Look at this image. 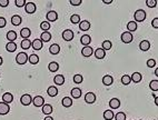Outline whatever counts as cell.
<instances>
[{
  "mask_svg": "<svg viewBox=\"0 0 158 120\" xmlns=\"http://www.w3.org/2000/svg\"><path fill=\"white\" fill-rule=\"evenodd\" d=\"M134 19L136 22H143L146 19V12L143 9H138L135 11V14H134Z\"/></svg>",
  "mask_w": 158,
  "mask_h": 120,
  "instance_id": "1",
  "label": "cell"
},
{
  "mask_svg": "<svg viewBox=\"0 0 158 120\" xmlns=\"http://www.w3.org/2000/svg\"><path fill=\"white\" fill-rule=\"evenodd\" d=\"M28 58L29 57L27 56V53L25 52H19L17 57H16V61L18 64H25L27 61H28Z\"/></svg>",
  "mask_w": 158,
  "mask_h": 120,
  "instance_id": "2",
  "label": "cell"
},
{
  "mask_svg": "<svg viewBox=\"0 0 158 120\" xmlns=\"http://www.w3.org/2000/svg\"><path fill=\"white\" fill-rule=\"evenodd\" d=\"M46 19L48 20V22H54L58 19V14L55 10H49L47 14H46Z\"/></svg>",
  "mask_w": 158,
  "mask_h": 120,
  "instance_id": "3",
  "label": "cell"
},
{
  "mask_svg": "<svg viewBox=\"0 0 158 120\" xmlns=\"http://www.w3.org/2000/svg\"><path fill=\"white\" fill-rule=\"evenodd\" d=\"M134 37L131 35V32L129 31H126V32H122V41L124 43H130L133 41Z\"/></svg>",
  "mask_w": 158,
  "mask_h": 120,
  "instance_id": "4",
  "label": "cell"
},
{
  "mask_svg": "<svg viewBox=\"0 0 158 120\" xmlns=\"http://www.w3.org/2000/svg\"><path fill=\"white\" fill-rule=\"evenodd\" d=\"M25 9H26V12L27 14H35L36 12V5H35V2H31V1H29L26 3V6H25Z\"/></svg>",
  "mask_w": 158,
  "mask_h": 120,
  "instance_id": "5",
  "label": "cell"
},
{
  "mask_svg": "<svg viewBox=\"0 0 158 120\" xmlns=\"http://www.w3.org/2000/svg\"><path fill=\"white\" fill-rule=\"evenodd\" d=\"M63 38H64V40L66 41H71L72 39H74V32H72V30L70 29H66L63 31Z\"/></svg>",
  "mask_w": 158,
  "mask_h": 120,
  "instance_id": "6",
  "label": "cell"
},
{
  "mask_svg": "<svg viewBox=\"0 0 158 120\" xmlns=\"http://www.w3.org/2000/svg\"><path fill=\"white\" fill-rule=\"evenodd\" d=\"M20 101H21V104L23 105V106H29L30 104H32V98H31L30 95L26 93V95H22L21 96Z\"/></svg>",
  "mask_w": 158,
  "mask_h": 120,
  "instance_id": "7",
  "label": "cell"
},
{
  "mask_svg": "<svg viewBox=\"0 0 158 120\" xmlns=\"http://www.w3.org/2000/svg\"><path fill=\"white\" fill-rule=\"evenodd\" d=\"M32 104L35 107H43L45 105V98L41 96H36L32 99Z\"/></svg>",
  "mask_w": 158,
  "mask_h": 120,
  "instance_id": "8",
  "label": "cell"
},
{
  "mask_svg": "<svg viewBox=\"0 0 158 120\" xmlns=\"http://www.w3.org/2000/svg\"><path fill=\"white\" fill-rule=\"evenodd\" d=\"M9 111H10L9 105H8V104H5V102H0V115H1V116H5V115H7Z\"/></svg>",
  "mask_w": 158,
  "mask_h": 120,
  "instance_id": "9",
  "label": "cell"
},
{
  "mask_svg": "<svg viewBox=\"0 0 158 120\" xmlns=\"http://www.w3.org/2000/svg\"><path fill=\"white\" fill-rule=\"evenodd\" d=\"M109 107L111 109H118L120 107V100L117 98H113L109 100Z\"/></svg>",
  "mask_w": 158,
  "mask_h": 120,
  "instance_id": "10",
  "label": "cell"
},
{
  "mask_svg": "<svg viewBox=\"0 0 158 120\" xmlns=\"http://www.w3.org/2000/svg\"><path fill=\"white\" fill-rule=\"evenodd\" d=\"M12 101H14V96H12L10 92H6V93L2 95V102L9 105V104L12 102Z\"/></svg>",
  "mask_w": 158,
  "mask_h": 120,
  "instance_id": "11",
  "label": "cell"
},
{
  "mask_svg": "<svg viewBox=\"0 0 158 120\" xmlns=\"http://www.w3.org/2000/svg\"><path fill=\"white\" fill-rule=\"evenodd\" d=\"M52 111H54V108H52V106L49 105V104H45V105L43 106V115H46V116H50L51 113H52Z\"/></svg>",
  "mask_w": 158,
  "mask_h": 120,
  "instance_id": "12",
  "label": "cell"
},
{
  "mask_svg": "<svg viewBox=\"0 0 158 120\" xmlns=\"http://www.w3.org/2000/svg\"><path fill=\"white\" fill-rule=\"evenodd\" d=\"M80 43H81V45H84L85 47L89 46L90 43H91V37H90L89 35L81 36V38H80Z\"/></svg>",
  "mask_w": 158,
  "mask_h": 120,
  "instance_id": "13",
  "label": "cell"
},
{
  "mask_svg": "<svg viewBox=\"0 0 158 120\" xmlns=\"http://www.w3.org/2000/svg\"><path fill=\"white\" fill-rule=\"evenodd\" d=\"M85 101L87 104H93L96 101V95L93 92H88L85 96Z\"/></svg>",
  "mask_w": 158,
  "mask_h": 120,
  "instance_id": "14",
  "label": "cell"
},
{
  "mask_svg": "<svg viewBox=\"0 0 158 120\" xmlns=\"http://www.w3.org/2000/svg\"><path fill=\"white\" fill-rule=\"evenodd\" d=\"M139 49L142 51H148L150 49V43L148 40H143L142 43H139Z\"/></svg>",
  "mask_w": 158,
  "mask_h": 120,
  "instance_id": "15",
  "label": "cell"
},
{
  "mask_svg": "<svg viewBox=\"0 0 158 120\" xmlns=\"http://www.w3.org/2000/svg\"><path fill=\"white\" fill-rule=\"evenodd\" d=\"M93 50L90 46H87V47H84L82 50H81V55L84 57H90L93 55Z\"/></svg>",
  "mask_w": 158,
  "mask_h": 120,
  "instance_id": "16",
  "label": "cell"
},
{
  "mask_svg": "<svg viewBox=\"0 0 158 120\" xmlns=\"http://www.w3.org/2000/svg\"><path fill=\"white\" fill-rule=\"evenodd\" d=\"M7 39L9 43H14V40L17 39V32L14 30H10L7 32Z\"/></svg>",
  "mask_w": 158,
  "mask_h": 120,
  "instance_id": "17",
  "label": "cell"
},
{
  "mask_svg": "<svg viewBox=\"0 0 158 120\" xmlns=\"http://www.w3.org/2000/svg\"><path fill=\"white\" fill-rule=\"evenodd\" d=\"M60 51V46L57 43H52L50 47H49V52L51 55H58Z\"/></svg>",
  "mask_w": 158,
  "mask_h": 120,
  "instance_id": "18",
  "label": "cell"
},
{
  "mask_svg": "<svg viewBox=\"0 0 158 120\" xmlns=\"http://www.w3.org/2000/svg\"><path fill=\"white\" fill-rule=\"evenodd\" d=\"M54 82L58 86H63L65 84V77L63 75H57V76H55V78H54Z\"/></svg>",
  "mask_w": 158,
  "mask_h": 120,
  "instance_id": "19",
  "label": "cell"
},
{
  "mask_svg": "<svg viewBox=\"0 0 158 120\" xmlns=\"http://www.w3.org/2000/svg\"><path fill=\"white\" fill-rule=\"evenodd\" d=\"M51 39V34L49 31H43L41 36H40V40L43 41V43H48V41H50Z\"/></svg>",
  "mask_w": 158,
  "mask_h": 120,
  "instance_id": "20",
  "label": "cell"
},
{
  "mask_svg": "<svg viewBox=\"0 0 158 120\" xmlns=\"http://www.w3.org/2000/svg\"><path fill=\"white\" fill-rule=\"evenodd\" d=\"M79 28H80V30H82V31L89 30V29H90V22L88 21V20H82V21H80V23H79Z\"/></svg>",
  "mask_w": 158,
  "mask_h": 120,
  "instance_id": "21",
  "label": "cell"
},
{
  "mask_svg": "<svg viewBox=\"0 0 158 120\" xmlns=\"http://www.w3.org/2000/svg\"><path fill=\"white\" fill-rule=\"evenodd\" d=\"M105 56H106V51L102 49V48L96 49V51H95V57H96L97 59H104Z\"/></svg>",
  "mask_w": 158,
  "mask_h": 120,
  "instance_id": "22",
  "label": "cell"
},
{
  "mask_svg": "<svg viewBox=\"0 0 158 120\" xmlns=\"http://www.w3.org/2000/svg\"><path fill=\"white\" fill-rule=\"evenodd\" d=\"M31 47L35 50H40L43 48V41L40 39H35L31 43Z\"/></svg>",
  "mask_w": 158,
  "mask_h": 120,
  "instance_id": "23",
  "label": "cell"
},
{
  "mask_svg": "<svg viewBox=\"0 0 158 120\" xmlns=\"http://www.w3.org/2000/svg\"><path fill=\"white\" fill-rule=\"evenodd\" d=\"M21 17L20 16H18V14H14V16H12L11 17V23L14 25V26H20L21 25Z\"/></svg>",
  "mask_w": 158,
  "mask_h": 120,
  "instance_id": "24",
  "label": "cell"
},
{
  "mask_svg": "<svg viewBox=\"0 0 158 120\" xmlns=\"http://www.w3.org/2000/svg\"><path fill=\"white\" fill-rule=\"evenodd\" d=\"M113 82H114V79H113L111 76L106 75V76L102 77V84H104L105 86H111L113 85Z\"/></svg>",
  "mask_w": 158,
  "mask_h": 120,
  "instance_id": "25",
  "label": "cell"
},
{
  "mask_svg": "<svg viewBox=\"0 0 158 120\" xmlns=\"http://www.w3.org/2000/svg\"><path fill=\"white\" fill-rule=\"evenodd\" d=\"M31 35V30L29 28H22L20 30V36L23 39H29V37Z\"/></svg>",
  "mask_w": 158,
  "mask_h": 120,
  "instance_id": "26",
  "label": "cell"
},
{
  "mask_svg": "<svg viewBox=\"0 0 158 120\" xmlns=\"http://www.w3.org/2000/svg\"><path fill=\"white\" fill-rule=\"evenodd\" d=\"M131 80H133V82H135V84H138V82H140L142 81V73L140 72H134L133 75H131Z\"/></svg>",
  "mask_w": 158,
  "mask_h": 120,
  "instance_id": "27",
  "label": "cell"
},
{
  "mask_svg": "<svg viewBox=\"0 0 158 120\" xmlns=\"http://www.w3.org/2000/svg\"><path fill=\"white\" fill-rule=\"evenodd\" d=\"M47 93H48V96H50V97H56L58 95V89L56 87H54V86H50V87L48 88V90H47Z\"/></svg>",
  "mask_w": 158,
  "mask_h": 120,
  "instance_id": "28",
  "label": "cell"
},
{
  "mask_svg": "<svg viewBox=\"0 0 158 120\" xmlns=\"http://www.w3.org/2000/svg\"><path fill=\"white\" fill-rule=\"evenodd\" d=\"M61 105L65 107V108L71 107V105H72V99L70 98V97H65V98L61 100Z\"/></svg>",
  "mask_w": 158,
  "mask_h": 120,
  "instance_id": "29",
  "label": "cell"
},
{
  "mask_svg": "<svg viewBox=\"0 0 158 120\" xmlns=\"http://www.w3.org/2000/svg\"><path fill=\"white\" fill-rule=\"evenodd\" d=\"M70 93H71L72 98L78 99L80 98V96H81V89H80V88H74Z\"/></svg>",
  "mask_w": 158,
  "mask_h": 120,
  "instance_id": "30",
  "label": "cell"
},
{
  "mask_svg": "<svg viewBox=\"0 0 158 120\" xmlns=\"http://www.w3.org/2000/svg\"><path fill=\"white\" fill-rule=\"evenodd\" d=\"M48 69H49V71H51V72H56V71H58V69H59V64H58L56 61H52V62H50V64H48Z\"/></svg>",
  "mask_w": 158,
  "mask_h": 120,
  "instance_id": "31",
  "label": "cell"
},
{
  "mask_svg": "<svg viewBox=\"0 0 158 120\" xmlns=\"http://www.w3.org/2000/svg\"><path fill=\"white\" fill-rule=\"evenodd\" d=\"M114 117H115V115H114L111 109H110V110H106V111L104 112V119L105 120H111Z\"/></svg>",
  "mask_w": 158,
  "mask_h": 120,
  "instance_id": "32",
  "label": "cell"
},
{
  "mask_svg": "<svg viewBox=\"0 0 158 120\" xmlns=\"http://www.w3.org/2000/svg\"><path fill=\"white\" fill-rule=\"evenodd\" d=\"M6 49H7L8 52H14L17 49V45L14 43H8L7 46H6Z\"/></svg>",
  "mask_w": 158,
  "mask_h": 120,
  "instance_id": "33",
  "label": "cell"
},
{
  "mask_svg": "<svg viewBox=\"0 0 158 120\" xmlns=\"http://www.w3.org/2000/svg\"><path fill=\"white\" fill-rule=\"evenodd\" d=\"M29 62L31 64H37L38 62H39V57H38V55H31V56L28 58Z\"/></svg>",
  "mask_w": 158,
  "mask_h": 120,
  "instance_id": "34",
  "label": "cell"
},
{
  "mask_svg": "<svg viewBox=\"0 0 158 120\" xmlns=\"http://www.w3.org/2000/svg\"><path fill=\"white\" fill-rule=\"evenodd\" d=\"M127 29L128 31H136L137 30V22L136 21H129L127 23Z\"/></svg>",
  "mask_w": 158,
  "mask_h": 120,
  "instance_id": "35",
  "label": "cell"
},
{
  "mask_svg": "<svg viewBox=\"0 0 158 120\" xmlns=\"http://www.w3.org/2000/svg\"><path fill=\"white\" fill-rule=\"evenodd\" d=\"M31 41H30V40H29V39H23V40H22L21 41V48L22 49H29V48H30V47H31Z\"/></svg>",
  "mask_w": 158,
  "mask_h": 120,
  "instance_id": "36",
  "label": "cell"
},
{
  "mask_svg": "<svg viewBox=\"0 0 158 120\" xmlns=\"http://www.w3.org/2000/svg\"><path fill=\"white\" fill-rule=\"evenodd\" d=\"M149 88L151 91H157L158 90V80H151L149 84Z\"/></svg>",
  "mask_w": 158,
  "mask_h": 120,
  "instance_id": "37",
  "label": "cell"
},
{
  "mask_svg": "<svg viewBox=\"0 0 158 120\" xmlns=\"http://www.w3.org/2000/svg\"><path fill=\"white\" fill-rule=\"evenodd\" d=\"M130 82H131V78H130V76H128V75H125V76H122V84L125 86L129 85Z\"/></svg>",
  "mask_w": 158,
  "mask_h": 120,
  "instance_id": "38",
  "label": "cell"
},
{
  "mask_svg": "<svg viewBox=\"0 0 158 120\" xmlns=\"http://www.w3.org/2000/svg\"><path fill=\"white\" fill-rule=\"evenodd\" d=\"M70 21L74 25H77V23H80V16L79 14H72L70 17Z\"/></svg>",
  "mask_w": 158,
  "mask_h": 120,
  "instance_id": "39",
  "label": "cell"
},
{
  "mask_svg": "<svg viewBox=\"0 0 158 120\" xmlns=\"http://www.w3.org/2000/svg\"><path fill=\"white\" fill-rule=\"evenodd\" d=\"M40 29H43V31H48L50 29V23L48 21H43L40 23Z\"/></svg>",
  "mask_w": 158,
  "mask_h": 120,
  "instance_id": "40",
  "label": "cell"
},
{
  "mask_svg": "<svg viewBox=\"0 0 158 120\" xmlns=\"http://www.w3.org/2000/svg\"><path fill=\"white\" fill-rule=\"evenodd\" d=\"M101 46H102V49L106 51V50L111 49V46H113V45H111V43H110L109 40H105L104 43H101Z\"/></svg>",
  "mask_w": 158,
  "mask_h": 120,
  "instance_id": "41",
  "label": "cell"
},
{
  "mask_svg": "<svg viewBox=\"0 0 158 120\" xmlns=\"http://www.w3.org/2000/svg\"><path fill=\"white\" fill-rule=\"evenodd\" d=\"M82 81H84V78H82L81 75L78 73V75H75V76H74V82H75V84H81Z\"/></svg>",
  "mask_w": 158,
  "mask_h": 120,
  "instance_id": "42",
  "label": "cell"
},
{
  "mask_svg": "<svg viewBox=\"0 0 158 120\" xmlns=\"http://www.w3.org/2000/svg\"><path fill=\"white\" fill-rule=\"evenodd\" d=\"M115 120H126L125 112H118L115 115Z\"/></svg>",
  "mask_w": 158,
  "mask_h": 120,
  "instance_id": "43",
  "label": "cell"
},
{
  "mask_svg": "<svg viewBox=\"0 0 158 120\" xmlns=\"http://www.w3.org/2000/svg\"><path fill=\"white\" fill-rule=\"evenodd\" d=\"M146 5H147V7H149V8H155L157 6V1H156V0H147V1H146Z\"/></svg>",
  "mask_w": 158,
  "mask_h": 120,
  "instance_id": "44",
  "label": "cell"
},
{
  "mask_svg": "<svg viewBox=\"0 0 158 120\" xmlns=\"http://www.w3.org/2000/svg\"><path fill=\"white\" fill-rule=\"evenodd\" d=\"M14 3H16L17 7H19V8L26 6V1H25V0H17V1H14Z\"/></svg>",
  "mask_w": 158,
  "mask_h": 120,
  "instance_id": "45",
  "label": "cell"
},
{
  "mask_svg": "<svg viewBox=\"0 0 158 120\" xmlns=\"http://www.w3.org/2000/svg\"><path fill=\"white\" fill-rule=\"evenodd\" d=\"M147 66H148L149 68L155 67V66H156V61H155V59H148V60H147Z\"/></svg>",
  "mask_w": 158,
  "mask_h": 120,
  "instance_id": "46",
  "label": "cell"
},
{
  "mask_svg": "<svg viewBox=\"0 0 158 120\" xmlns=\"http://www.w3.org/2000/svg\"><path fill=\"white\" fill-rule=\"evenodd\" d=\"M81 2L82 1H80V0H70V5L71 6H80Z\"/></svg>",
  "mask_w": 158,
  "mask_h": 120,
  "instance_id": "47",
  "label": "cell"
},
{
  "mask_svg": "<svg viewBox=\"0 0 158 120\" xmlns=\"http://www.w3.org/2000/svg\"><path fill=\"white\" fill-rule=\"evenodd\" d=\"M151 26H153V28H158V18H154L153 19V21H151Z\"/></svg>",
  "mask_w": 158,
  "mask_h": 120,
  "instance_id": "48",
  "label": "cell"
},
{
  "mask_svg": "<svg viewBox=\"0 0 158 120\" xmlns=\"http://www.w3.org/2000/svg\"><path fill=\"white\" fill-rule=\"evenodd\" d=\"M6 23H7L6 19H5L3 17H0V28H3V27L6 26Z\"/></svg>",
  "mask_w": 158,
  "mask_h": 120,
  "instance_id": "49",
  "label": "cell"
},
{
  "mask_svg": "<svg viewBox=\"0 0 158 120\" xmlns=\"http://www.w3.org/2000/svg\"><path fill=\"white\" fill-rule=\"evenodd\" d=\"M9 5V1L8 0H0V7L5 8Z\"/></svg>",
  "mask_w": 158,
  "mask_h": 120,
  "instance_id": "50",
  "label": "cell"
},
{
  "mask_svg": "<svg viewBox=\"0 0 158 120\" xmlns=\"http://www.w3.org/2000/svg\"><path fill=\"white\" fill-rule=\"evenodd\" d=\"M111 1H113V0H102V2H104V3H107V5L111 3Z\"/></svg>",
  "mask_w": 158,
  "mask_h": 120,
  "instance_id": "51",
  "label": "cell"
},
{
  "mask_svg": "<svg viewBox=\"0 0 158 120\" xmlns=\"http://www.w3.org/2000/svg\"><path fill=\"white\" fill-rule=\"evenodd\" d=\"M43 120H54V118L50 117V116H47V117H45V119Z\"/></svg>",
  "mask_w": 158,
  "mask_h": 120,
  "instance_id": "52",
  "label": "cell"
},
{
  "mask_svg": "<svg viewBox=\"0 0 158 120\" xmlns=\"http://www.w3.org/2000/svg\"><path fill=\"white\" fill-rule=\"evenodd\" d=\"M155 105L158 107V96L157 97H155Z\"/></svg>",
  "mask_w": 158,
  "mask_h": 120,
  "instance_id": "53",
  "label": "cell"
},
{
  "mask_svg": "<svg viewBox=\"0 0 158 120\" xmlns=\"http://www.w3.org/2000/svg\"><path fill=\"white\" fill-rule=\"evenodd\" d=\"M2 62H3V60H2V57L0 56V66L2 64Z\"/></svg>",
  "mask_w": 158,
  "mask_h": 120,
  "instance_id": "54",
  "label": "cell"
},
{
  "mask_svg": "<svg viewBox=\"0 0 158 120\" xmlns=\"http://www.w3.org/2000/svg\"><path fill=\"white\" fill-rule=\"evenodd\" d=\"M155 75L158 77V68H156V70H155Z\"/></svg>",
  "mask_w": 158,
  "mask_h": 120,
  "instance_id": "55",
  "label": "cell"
},
{
  "mask_svg": "<svg viewBox=\"0 0 158 120\" xmlns=\"http://www.w3.org/2000/svg\"><path fill=\"white\" fill-rule=\"evenodd\" d=\"M154 120H155V119H154Z\"/></svg>",
  "mask_w": 158,
  "mask_h": 120,
  "instance_id": "56",
  "label": "cell"
}]
</instances>
